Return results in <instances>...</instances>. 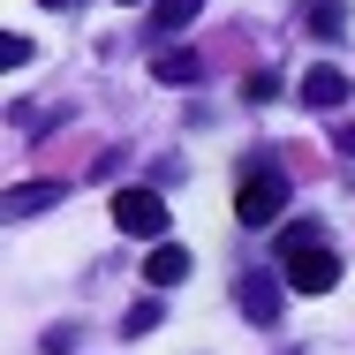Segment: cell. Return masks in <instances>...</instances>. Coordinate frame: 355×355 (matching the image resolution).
Here are the masks:
<instances>
[{
	"instance_id": "1",
	"label": "cell",
	"mask_w": 355,
	"mask_h": 355,
	"mask_svg": "<svg viewBox=\"0 0 355 355\" xmlns=\"http://www.w3.org/2000/svg\"><path fill=\"white\" fill-rule=\"evenodd\" d=\"M280 265H287V287H295V295H333V287H340V257L318 242V227H287L280 234Z\"/></svg>"
},
{
	"instance_id": "2",
	"label": "cell",
	"mask_w": 355,
	"mask_h": 355,
	"mask_svg": "<svg viewBox=\"0 0 355 355\" xmlns=\"http://www.w3.org/2000/svg\"><path fill=\"white\" fill-rule=\"evenodd\" d=\"M280 212H287V174H250L242 197H234V219L242 227H272Z\"/></svg>"
},
{
	"instance_id": "3",
	"label": "cell",
	"mask_w": 355,
	"mask_h": 355,
	"mask_svg": "<svg viewBox=\"0 0 355 355\" xmlns=\"http://www.w3.org/2000/svg\"><path fill=\"white\" fill-rule=\"evenodd\" d=\"M114 227L121 234H166V205L151 189H114Z\"/></svg>"
},
{
	"instance_id": "4",
	"label": "cell",
	"mask_w": 355,
	"mask_h": 355,
	"mask_svg": "<svg viewBox=\"0 0 355 355\" xmlns=\"http://www.w3.org/2000/svg\"><path fill=\"white\" fill-rule=\"evenodd\" d=\"M242 318L250 325H272L280 318V280L272 272H242Z\"/></svg>"
},
{
	"instance_id": "5",
	"label": "cell",
	"mask_w": 355,
	"mask_h": 355,
	"mask_svg": "<svg viewBox=\"0 0 355 355\" xmlns=\"http://www.w3.org/2000/svg\"><path fill=\"white\" fill-rule=\"evenodd\" d=\"M340 98H348V76L333 69V61H318V69L302 76V106H318V114H325V106H340Z\"/></svg>"
},
{
	"instance_id": "6",
	"label": "cell",
	"mask_w": 355,
	"mask_h": 355,
	"mask_svg": "<svg viewBox=\"0 0 355 355\" xmlns=\"http://www.w3.org/2000/svg\"><path fill=\"white\" fill-rule=\"evenodd\" d=\"M144 280L151 287H182L189 280V250H182V242H159V250L144 257Z\"/></svg>"
},
{
	"instance_id": "7",
	"label": "cell",
	"mask_w": 355,
	"mask_h": 355,
	"mask_svg": "<svg viewBox=\"0 0 355 355\" xmlns=\"http://www.w3.org/2000/svg\"><path fill=\"white\" fill-rule=\"evenodd\" d=\"M61 205V182H23V189H8V212L23 219V212H53Z\"/></svg>"
},
{
	"instance_id": "8",
	"label": "cell",
	"mask_w": 355,
	"mask_h": 355,
	"mask_svg": "<svg viewBox=\"0 0 355 355\" xmlns=\"http://www.w3.org/2000/svg\"><path fill=\"white\" fill-rule=\"evenodd\" d=\"M302 23H310L318 38H340V31H348V8H340V0H302Z\"/></svg>"
},
{
	"instance_id": "9",
	"label": "cell",
	"mask_w": 355,
	"mask_h": 355,
	"mask_svg": "<svg viewBox=\"0 0 355 355\" xmlns=\"http://www.w3.org/2000/svg\"><path fill=\"white\" fill-rule=\"evenodd\" d=\"M151 76H159V83H197V76H205V61L174 46V53H159V61H151Z\"/></svg>"
},
{
	"instance_id": "10",
	"label": "cell",
	"mask_w": 355,
	"mask_h": 355,
	"mask_svg": "<svg viewBox=\"0 0 355 355\" xmlns=\"http://www.w3.org/2000/svg\"><path fill=\"white\" fill-rule=\"evenodd\" d=\"M197 8H205V0H159V8H151V31L166 38V31H182V23H189Z\"/></svg>"
},
{
	"instance_id": "11",
	"label": "cell",
	"mask_w": 355,
	"mask_h": 355,
	"mask_svg": "<svg viewBox=\"0 0 355 355\" xmlns=\"http://www.w3.org/2000/svg\"><path fill=\"white\" fill-rule=\"evenodd\" d=\"M159 310H166V302H159V295H144L137 310L121 318V333H129V340H137V333H151V325H159Z\"/></svg>"
},
{
	"instance_id": "12",
	"label": "cell",
	"mask_w": 355,
	"mask_h": 355,
	"mask_svg": "<svg viewBox=\"0 0 355 355\" xmlns=\"http://www.w3.org/2000/svg\"><path fill=\"white\" fill-rule=\"evenodd\" d=\"M242 91H250V98L265 106V98H280V76H272V69H257V76H250V83H242Z\"/></svg>"
},
{
	"instance_id": "13",
	"label": "cell",
	"mask_w": 355,
	"mask_h": 355,
	"mask_svg": "<svg viewBox=\"0 0 355 355\" xmlns=\"http://www.w3.org/2000/svg\"><path fill=\"white\" fill-rule=\"evenodd\" d=\"M0 61H8V69H23V61H31V38H15V31H8V38H0Z\"/></svg>"
},
{
	"instance_id": "14",
	"label": "cell",
	"mask_w": 355,
	"mask_h": 355,
	"mask_svg": "<svg viewBox=\"0 0 355 355\" xmlns=\"http://www.w3.org/2000/svg\"><path fill=\"white\" fill-rule=\"evenodd\" d=\"M46 8H61V15H69V8H83V0H46Z\"/></svg>"
},
{
	"instance_id": "15",
	"label": "cell",
	"mask_w": 355,
	"mask_h": 355,
	"mask_svg": "<svg viewBox=\"0 0 355 355\" xmlns=\"http://www.w3.org/2000/svg\"><path fill=\"white\" fill-rule=\"evenodd\" d=\"M340 144H348V151H355V121H348V137H340Z\"/></svg>"
},
{
	"instance_id": "16",
	"label": "cell",
	"mask_w": 355,
	"mask_h": 355,
	"mask_svg": "<svg viewBox=\"0 0 355 355\" xmlns=\"http://www.w3.org/2000/svg\"><path fill=\"white\" fill-rule=\"evenodd\" d=\"M121 8H137V0H121Z\"/></svg>"
}]
</instances>
